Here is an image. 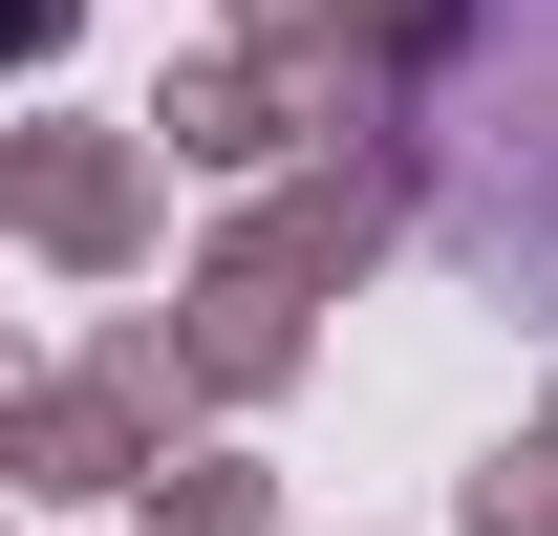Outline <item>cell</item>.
<instances>
[{
  "label": "cell",
  "instance_id": "cell-1",
  "mask_svg": "<svg viewBox=\"0 0 558 536\" xmlns=\"http://www.w3.org/2000/svg\"><path fill=\"white\" fill-rule=\"evenodd\" d=\"M429 194L515 301H558V0H451L429 22Z\"/></svg>",
  "mask_w": 558,
  "mask_h": 536
}]
</instances>
